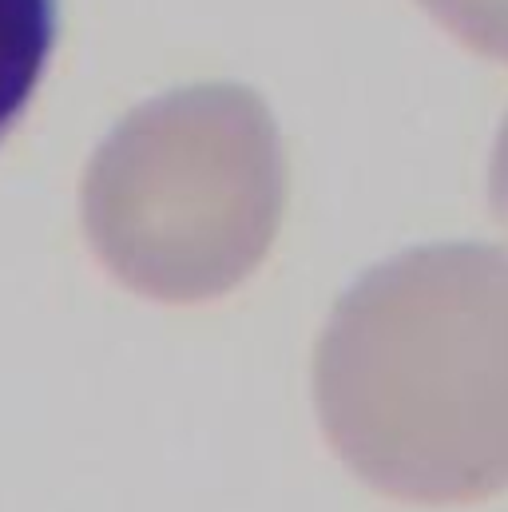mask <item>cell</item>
Masks as SVG:
<instances>
[{
  "mask_svg": "<svg viewBox=\"0 0 508 512\" xmlns=\"http://www.w3.org/2000/svg\"><path fill=\"white\" fill-rule=\"evenodd\" d=\"M80 207L92 251L127 290L219 298L251 278L282 227V135L251 88L167 92L100 143Z\"/></svg>",
  "mask_w": 508,
  "mask_h": 512,
  "instance_id": "obj_2",
  "label": "cell"
},
{
  "mask_svg": "<svg viewBox=\"0 0 508 512\" xmlns=\"http://www.w3.org/2000/svg\"><path fill=\"white\" fill-rule=\"evenodd\" d=\"M489 199H493V211H497L501 227L508 231V116L501 139H497V151H493V167H489Z\"/></svg>",
  "mask_w": 508,
  "mask_h": 512,
  "instance_id": "obj_5",
  "label": "cell"
},
{
  "mask_svg": "<svg viewBox=\"0 0 508 512\" xmlns=\"http://www.w3.org/2000/svg\"><path fill=\"white\" fill-rule=\"evenodd\" d=\"M421 4L461 44L508 64V0H421Z\"/></svg>",
  "mask_w": 508,
  "mask_h": 512,
  "instance_id": "obj_4",
  "label": "cell"
},
{
  "mask_svg": "<svg viewBox=\"0 0 508 512\" xmlns=\"http://www.w3.org/2000/svg\"><path fill=\"white\" fill-rule=\"evenodd\" d=\"M314 405L358 481L405 505H477L508 489V255L417 247L334 306Z\"/></svg>",
  "mask_w": 508,
  "mask_h": 512,
  "instance_id": "obj_1",
  "label": "cell"
},
{
  "mask_svg": "<svg viewBox=\"0 0 508 512\" xmlns=\"http://www.w3.org/2000/svg\"><path fill=\"white\" fill-rule=\"evenodd\" d=\"M60 0H0V143L16 128L48 72Z\"/></svg>",
  "mask_w": 508,
  "mask_h": 512,
  "instance_id": "obj_3",
  "label": "cell"
}]
</instances>
